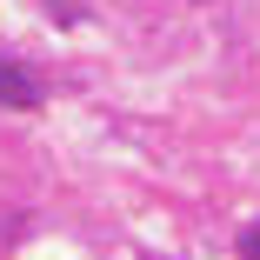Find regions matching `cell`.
Wrapping results in <instances>:
<instances>
[{"instance_id": "cell-2", "label": "cell", "mask_w": 260, "mask_h": 260, "mask_svg": "<svg viewBox=\"0 0 260 260\" xmlns=\"http://www.w3.org/2000/svg\"><path fill=\"white\" fill-rule=\"evenodd\" d=\"M240 260H260V220H253V227L240 234Z\"/></svg>"}, {"instance_id": "cell-1", "label": "cell", "mask_w": 260, "mask_h": 260, "mask_svg": "<svg viewBox=\"0 0 260 260\" xmlns=\"http://www.w3.org/2000/svg\"><path fill=\"white\" fill-rule=\"evenodd\" d=\"M0 107H40V80L14 60H0Z\"/></svg>"}]
</instances>
